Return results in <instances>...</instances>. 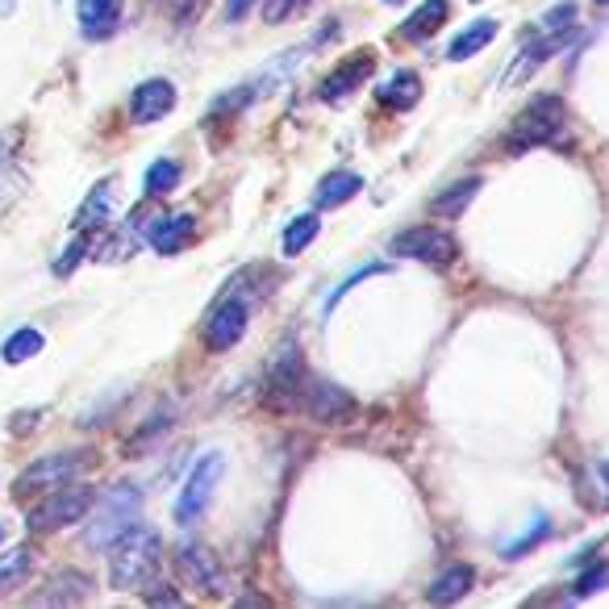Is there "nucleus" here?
<instances>
[{
	"mask_svg": "<svg viewBox=\"0 0 609 609\" xmlns=\"http://www.w3.org/2000/svg\"><path fill=\"white\" fill-rule=\"evenodd\" d=\"M222 467H226V460H222L217 451H210V455H201V460L192 463L184 484H180V497H176V522L180 526L201 522V514H205L213 501V488L222 481Z\"/></svg>",
	"mask_w": 609,
	"mask_h": 609,
	"instance_id": "6e6552de",
	"label": "nucleus"
},
{
	"mask_svg": "<svg viewBox=\"0 0 609 609\" xmlns=\"http://www.w3.org/2000/svg\"><path fill=\"white\" fill-rule=\"evenodd\" d=\"M606 472H609V467H606Z\"/></svg>",
	"mask_w": 609,
	"mask_h": 609,
	"instance_id": "a19ab883",
	"label": "nucleus"
},
{
	"mask_svg": "<svg viewBox=\"0 0 609 609\" xmlns=\"http://www.w3.org/2000/svg\"><path fill=\"white\" fill-rule=\"evenodd\" d=\"M497 30H501V25L493 22V18H481V22H472L467 30H460V34L451 38V46H447V59H451V64H463V59L481 55L484 46L497 38Z\"/></svg>",
	"mask_w": 609,
	"mask_h": 609,
	"instance_id": "412c9836",
	"label": "nucleus"
},
{
	"mask_svg": "<svg viewBox=\"0 0 609 609\" xmlns=\"http://www.w3.org/2000/svg\"><path fill=\"white\" fill-rule=\"evenodd\" d=\"M597 4H609V0H597Z\"/></svg>",
	"mask_w": 609,
	"mask_h": 609,
	"instance_id": "ea45409f",
	"label": "nucleus"
},
{
	"mask_svg": "<svg viewBox=\"0 0 609 609\" xmlns=\"http://www.w3.org/2000/svg\"><path fill=\"white\" fill-rule=\"evenodd\" d=\"M372 67H376V64H372V55H356L351 64L335 67V71H330V76L317 84V97H322L326 105H338L342 97H351V92H356V88L363 84L368 76H372Z\"/></svg>",
	"mask_w": 609,
	"mask_h": 609,
	"instance_id": "dca6fc26",
	"label": "nucleus"
},
{
	"mask_svg": "<svg viewBox=\"0 0 609 609\" xmlns=\"http://www.w3.org/2000/svg\"><path fill=\"white\" fill-rule=\"evenodd\" d=\"M171 109H176V84L171 80H147V84L134 88V97H129V122L134 126H150V122H163Z\"/></svg>",
	"mask_w": 609,
	"mask_h": 609,
	"instance_id": "f8f14e48",
	"label": "nucleus"
},
{
	"mask_svg": "<svg viewBox=\"0 0 609 609\" xmlns=\"http://www.w3.org/2000/svg\"><path fill=\"white\" fill-rule=\"evenodd\" d=\"M122 9H126V0H76V18H80L88 43L113 38L122 25Z\"/></svg>",
	"mask_w": 609,
	"mask_h": 609,
	"instance_id": "2eb2a0df",
	"label": "nucleus"
},
{
	"mask_svg": "<svg viewBox=\"0 0 609 609\" xmlns=\"http://www.w3.org/2000/svg\"><path fill=\"white\" fill-rule=\"evenodd\" d=\"M481 176H460V180H451L447 189H439L430 196V213H439V217H460L467 205H472V196L481 192Z\"/></svg>",
	"mask_w": 609,
	"mask_h": 609,
	"instance_id": "aec40b11",
	"label": "nucleus"
},
{
	"mask_svg": "<svg viewBox=\"0 0 609 609\" xmlns=\"http://www.w3.org/2000/svg\"><path fill=\"white\" fill-rule=\"evenodd\" d=\"M159 564H163V539L155 526H129L117 543L109 546V580L113 588H150L159 580Z\"/></svg>",
	"mask_w": 609,
	"mask_h": 609,
	"instance_id": "f257e3e1",
	"label": "nucleus"
},
{
	"mask_svg": "<svg viewBox=\"0 0 609 609\" xmlns=\"http://www.w3.org/2000/svg\"><path fill=\"white\" fill-rule=\"evenodd\" d=\"M567 129V109L555 92H539L530 105L514 117V126L505 134V150H534V147H551L560 143Z\"/></svg>",
	"mask_w": 609,
	"mask_h": 609,
	"instance_id": "20e7f679",
	"label": "nucleus"
},
{
	"mask_svg": "<svg viewBox=\"0 0 609 609\" xmlns=\"http://www.w3.org/2000/svg\"><path fill=\"white\" fill-rule=\"evenodd\" d=\"M180 176H184V171H180L176 159H155L147 168V176H143V192H147V196H168V192L180 184Z\"/></svg>",
	"mask_w": 609,
	"mask_h": 609,
	"instance_id": "bb28decb",
	"label": "nucleus"
},
{
	"mask_svg": "<svg viewBox=\"0 0 609 609\" xmlns=\"http://www.w3.org/2000/svg\"><path fill=\"white\" fill-rule=\"evenodd\" d=\"M113 201H117V180H101L97 189L88 192V201L80 205L76 213V230H97V226H105L109 213H113Z\"/></svg>",
	"mask_w": 609,
	"mask_h": 609,
	"instance_id": "4be33fe9",
	"label": "nucleus"
},
{
	"mask_svg": "<svg viewBox=\"0 0 609 609\" xmlns=\"http://www.w3.org/2000/svg\"><path fill=\"white\" fill-rule=\"evenodd\" d=\"M43 347H46L43 330H30V326H22L18 335L4 338V347H0V359H4V363H25V359L38 356Z\"/></svg>",
	"mask_w": 609,
	"mask_h": 609,
	"instance_id": "a878e982",
	"label": "nucleus"
},
{
	"mask_svg": "<svg viewBox=\"0 0 609 609\" xmlns=\"http://www.w3.org/2000/svg\"><path fill=\"white\" fill-rule=\"evenodd\" d=\"M192 238H196V217L192 213H168V217L150 222V247L159 255L184 251Z\"/></svg>",
	"mask_w": 609,
	"mask_h": 609,
	"instance_id": "f3484780",
	"label": "nucleus"
},
{
	"mask_svg": "<svg viewBox=\"0 0 609 609\" xmlns=\"http://www.w3.org/2000/svg\"><path fill=\"white\" fill-rule=\"evenodd\" d=\"M138 514H143V488L138 484H113L105 488L92 509H88V526H84V546L88 551H109L126 534L129 526H138Z\"/></svg>",
	"mask_w": 609,
	"mask_h": 609,
	"instance_id": "f03ea898",
	"label": "nucleus"
},
{
	"mask_svg": "<svg viewBox=\"0 0 609 609\" xmlns=\"http://www.w3.org/2000/svg\"><path fill=\"white\" fill-rule=\"evenodd\" d=\"M97 501V493L88 488V484H67V488H55L46 501H38L30 509V534H55V530H64V526H76L88 518V509Z\"/></svg>",
	"mask_w": 609,
	"mask_h": 609,
	"instance_id": "39448f33",
	"label": "nucleus"
},
{
	"mask_svg": "<svg viewBox=\"0 0 609 609\" xmlns=\"http://www.w3.org/2000/svg\"><path fill=\"white\" fill-rule=\"evenodd\" d=\"M376 101H380V109L405 113V109H414L421 101V80L414 71H393V76L376 88Z\"/></svg>",
	"mask_w": 609,
	"mask_h": 609,
	"instance_id": "6ab92c4d",
	"label": "nucleus"
},
{
	"mask_svg": "<svg viewBox=\"0 0 609 609\" xmlns=\"http://www.w3.org/2000/svg\"><path fill=\"white\" fill-rule=\"evenodd\" d=\"M210 0H176V22L180 25H192L201 18V9H205Z\"/></svg>",
	"mask_w": 609,
	"mask_h": 609,
	"instance_id": "72a5a7b5",
	"label": "nucleus"
},
{
	"mask_svg": "<svg viewBox=\"0 0 609 609\" xmlns=\"http://www.w3.org/2000/svg\"><path fill=\"white\" fill-rule=\"evenodd\" d=\"M97 467V451L92 447H71V451H50L43 460H34L25 467L18 484H13V497L25 501V497H38V493H55V488H67L76 484L84 472Z\"/></svg>",
	"mask_w": 609,
	"mask_h": 609,
	"instance_id": "7ed1b4c3",
	"label": "nucleus"
},
{
	"mask_svg": "<svg viewBox=\"0 0 609 609\" xmlns=\"http://www.w3.org/2000/svg\"><path fill=\"white\" fill-rule=\"evenodd\" d=\"M363 189V180H359L356 171H330L314 192V210H335V205H347L356 192Z\"/></svg>",
	"mask_w": 609,
	"mask_h": 609,
	"instance_id": "b1692460",
	"label": "nucleus"
},
{
	"mask_svg": "<svg viewBox=\"0 0 609 609\" xmlns=\"http://www.w3.org/2000/svg\"><path fill=\"white\" fill-rule=\"evenodd\" d=\"M30 567H34V555L25 551V546H13V551H4L0 555V593H9V588H18L30 576Z\"/></svg>",
	"mask_w": 609,
	"mask_h": 609,
	"instance_id": "cd10ccee",
	"label": "nucleus"
},
{
	"mask_svg": "<svg viewBox=\"0 0 609 609\" xmlns=\"http://www.w3.org/2000/svg\"><path fill=\"white\" fill-rule=\"evenodd\" d=\"M572 25H576V4L564 0V4H555L543 18V34H560V30H572Z\"/></svg>",
	"mask_w": 609,
	"mask_h": 609,
	"instance_id": "7c9ffc66",
	"label": "nucleus"
},
{
	"mask_svg": "<svg viewBox=\"0 0 609 609\" xmlns=\"http://www.w3.org/2000/svg\"><path fill=\"white\" fill-rule=\"evenodd\" d=\"M234 609H272V597H268V593H259V588H247V593L234 601Z\"/></svg>",
	"mask_w": 609,
	"mask_h": 609,
	"instance_id": "f704fd0d",
	"label": "nucleus"
},
{
	"mask_svg": "<svg viewBox=\"0 0 609 609\" xmlns=\"http://www.w3.org/2000/svg\"><path fill=\"white\" fill-rule=\"evenodd\" d=\"M155 609H189V606H180V597H171V593H155Z\"/></svg>",
	"mask_w": 609,
	"mask_h": 609,
	"instance_id": "e433bc0d",
	"label": "nucleus"
},
{
	"mask_svg": "<svg viewBox=\"0 0 609 609\" xmlns=\"http://www.w3.org/2000/svg\"><path fill=\"white\" fill-rule=\"evenodd\" d=\"M546 534H551V518H546V514H539V518H534V526L526 530L522 539H509V543H501V560H518V555H526V551H530L534 543H543Z\"/></svg>",
	"mask_w": 609,
	"mask_h": 609,
	"instance_id": "c85d7f7f",
	"label": "nucleus"
},
{
	"mask_svg": "<svg viewBox=\"0 0 609 609\" xmlns=\"http://www.w3.org/2000/svg\"><path fill=\"white\" fill-rule=\"evenodd\" d=\"M309 0H263V22L268 25H280V22H289L296 9H305Z\"/></svg>",
	"mask_w": 609,
	"mask_h": 609,
	"instance_id": "2f4dec72",
	"label": "nucleus"
},
{
	"mask_svg": "<svg viewBox=\"0 0 609 609\" xmlns=\"http://www.w3.org/2000/svg\"><path fill=\"white\" fill-rule=\"evenodd\" d=\"M176 567H180V576H184L189 585H196L201 593H210V597H217V593L226 588V572H222V564L213 560V551L205 543L176 546Z\"/></svg>",
	"mask_w": 609,
	"mask_h": 609,
	"instance_id": "9b49d317",
	"label": "nucleus"
},
{
	"mask_svg": "<svg viewBox=\"0 0 609 609\" xmlns=\"http://www.w3.org/2000/svg\"><path fill=\"white\" fill-rule=\"evenodd\" d=\"M317 230H322V217H317V213H301V217H293V222L284 226V238H280L284 255L293 259V255H301L305 247H314Z\"/></svg>",
	"mask_w": 609,
	"mask_h": 609,
	"instance_id": "393cba45",
	"label": "nucleus"
},
{
	"mask_svg": "<svg viewBox=\"0 0 609 609\" xmlns=\"http://www.w3.org/2000/svg\"><path fill=\"white\" fill-rule=\"evenodd\" d=\"M0 543H4V522H0Z\"/></svg>",
	"mask_w": 609,
	"mask_h": 609,
	"instance_id": "4c0bfd02",
	"label": "nucleus"
},
{
	"mask_svg": "<svg viewBox=\"0 0 609 609\" xmlns=\"http://www.w3.org/2000/svg\"><path fill=\"white\" fill-rule=\"evenodd\" d=\"M451 18V4L447 0H421L418 9L401 22V38L405 43H426V38H435L442 25Z\"/></svg>",
	"mask_w": 609,
	"mask_h": 609,
	"instance_id": "a211bd4d",
	"label": "nucleus"
},
{
	"mask_svg": "<svg viewBox=\"0 0 609 609\" xmlns=\"http://www.w3.org/2000/svg\"><path fill=\"white\" fill-rule=\"evenodd\" d=\"M251 309H255L251 296L238 293V289H226V293H222V301H217V305L210 309V317H205V326H201L205 347H210V351H230L234 342L247 335Z\"/></svg>",
	"mask_w": 609,
	"mask_h": 609,
	"instance_id": "0eeeda50",
	"label": "nucleus"
},
{
	"mask_svg": "<svg viewBox=\"0 0 609 609\" xmlns=\"http://www.w3.org/2000/svg\"><path fill=\"white\" fill-rule=\"evenodd\" d=\"M296 409H301L305 418L322 421V426H342V421H351L359 414V401L351 397L342 384H335V380L305 376V388H301Z\"/></svg>",
	"mask_w": 609,
	"mask_h": 609,
	"instance_id": "1a4fd4ad",
	"label": "nucleus"
},
{
	"mask_svg": "<svg viewBox=\"0 0 609 609\" xmlns=\"http://www.w3.org/2000/svg\"><path fill=\"white\" fill-rule=\"evenodd\" d=\"M388 4H401V0H388Z\"/></svg>",
	"mask_w": 609,
	"mask_h": 609,
	"instance_id": "58836bf2",
	"label": "nucleus"
},
{
	"mask_svg": "<svg viewBox=\"0 0 609 609\" xmlns=\"http://www.w3.org/2000/svg\"><path fill=\"white\" fill-rule=\"evenodd\" d=\"M255 9V0H226V22H243Z\"/></svg>",
	"mask_w": 609,
	"mask_h": 609,
	"instance_id": "c9c22d12",
	"label": "nucleus"
},
{
	"mask_svg": "<svg viewBox=\"0 0 609 609\" xmlns=\"http://www.w3.org/2000/svg\"><path fill=\"white\" fill-rule=\"evenodd\" d=\"M606 585H609V564H593V567H585V572L576 576L572 597H593V593H601Z\"/></svg>",
	"mask_w": 609,
	"mask_h": 609,
	"instance_id": "c756f323",
	"label": "nucleus"
},
{
	"mask_svg": "<svg viewBox=\"0 0 609 609\" xmlns=\"http://www.w3.org/2000/svg\"><path fill=\"white\" fill-rule=\"evenodd\" d=\"M305 356L296 342H284L280 356L272 359L268 376H263V405L272 414H293L296 401H301V388H305Z\"/></svg>",
	"mask_w": 609,
	"mask_h": 609,
	"instance_id": "423d86ee",
	"label": "nucleus"
},
{
	"mask_svg": "<svg viewBox=\"0 0 609 609\" xmlns=\"http://www.w3.org/2000/svg\"><path fill=\"white\" fill-rule=\"evenodd\" d=\"M393 255L418 259L426 268H447L455 259V234L442 230V226H409L393 238Z\"/></svg>",
	"mask_w": 609,
	"mask_h": 609,
	"instance_id": "9d476101",
	"label": "nucleus"
},
{
	"mask_svg": "<svg viewBox=\"0 0 609 609\" xmlns=\"http://www.w3.org/2000/svg\"><path fill=\"white\" fill-rule=\"evenodd\" d=\"M376 272H384V268H380V263H372V268H359L356 275H347V284H338L335 293H330V301H326V309H335L338 301H342V296L351 293V289H356L359 280H368V275H376Z\"/></svg>",
	"mask_w": 609,
	"mask_h": 609,
	"instance_id": "473e14b6",
	"label": "nucleus"
},
{
	"mask_svg": "<svg viewBox=\"0 0 609 609\" xmlns=\"http://www.w3.org/2000/svg\"><path fill=\"white\" fill-rule=\"evenodd\" d=\"M576 34H580L576 25H572V30H560V34H539V38H534V43H530L522 55H518V64L505 71V84H522L526 76H534V71H539L546 59H555V55H560V50H564V46L572 43Z\"/></svg>",
	"mask_w": 609,
	"mask_h": 609,
	"instance_id": "ddd939ff",
	"label": "nucleus"
},
{
	"mask_svg": "<svg viewBox=\"0 0 609 609\" xmlns=\"http://www.w3.org/2000/svg\"><path fill=\"white\" fill-rule=\"evenodd\" d=\"M472 588H476L472 564H447L442 572H435V580L426 585V601L435 609H451V606H460Z\"/></svg>",
	"mask_w": 609,
	"mask_h": 609,
	"instance_id": "4468645a",
	"label": "nucleus"
},
{
	"mask_svg": "<svg viewBox=\"0 0 609 609\" xmlns=\"http://www.w3.org/2000/svg\"><path fill=\"white\" fill-rule=\"evenodd\" d=\"M22 196V168H18V134H0V213Z\"/></svg>",
	"mask_w": 609,
	"mask_h": 609,
	"instance_id": "5701e85b",
	"label": "nucleus"
}]
</instances>
